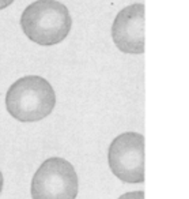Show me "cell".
Returning <instances> with one entry per match:
<instances>
[{"mask_svg": "<svg viewBox=\"0 0 189 199\" xmlns=\"http://www.w3.org/2000/svg\"><path fill=\"white\" fill-rule=\"evenodd\" d=\"M55 105V89L40 75H26L16 79L5 94L7 112L22 123L45 119L53 112Z\"/></svg>", "mask_w": 189, "mask_h": 199, "instance_id": "obj_1", "label": "cell"}, {"mask_svg": "<svg viewBox=\"0 0 189 199\" xmlns=\"http://www.w3.org/2000/svg\"><path fill=\"white\" fill-rule=\"evenodd\" d=\"M26 37L38 45L52 47L67 38L72 18L65 4L57 0H36L26 7L21 16Z\"/></svg>", "mask_w": 189, "mask_h": 199, "instance_id": "obj_2", "label": "cell"}, {"mask_svg": "<svg viewBox=\"0 0 189 199\" xmlns=\"http://www.w3.org/2000/svg\"><path fill=\"white\" fill-rule=\"evenodd\" d=\"M78 190V175L72 164L61 157H51L34 173L30 191L33 199H75Z\"/></svg>", "mask_w": 189, "mask_h": 199, "instance_id": "obj_3", "label": "cell"}, {"mask_svg": "<svg viewBox=\"0 0 189 199\" xmlns=\"http://www.w3.org/2000/svg\"><path fill=\"white\" fill-rule=\"evenodd\" d=\"M107 162L113 175L124 183L144 181V136L128 131L116 136L107 150Z\"/></svg>", "mask_w": 189, "mask_h": 199, "instance_id": "obj_4", "label": "cell"}, {"mask_svg": "<svg viewBox=\"0 0 189 199\" xmlns=\"http://www.w3.org/2000/svg\"><path fill=\"white\" fill-rule=\"evenodd\" d=\"M114 45L123 53H144V4L135 3L120 10L112 25Z\"/></svg>", "mask_w": 189, "mask_h": 199, "instance_id": "obj_5", "label": "cell"}, {"mask_svg": "<svg viewBox=\"0 0 189 199\" xmlns=\"http://www.w3.org/2000/svg\"><path fill=\"white\" fill-rule=\"evenodd\" d=\"M118 199H144V192L143 191H132V192L121 195Z\"/></svg>", "mask_w": 189, "mask_h": 199, "instance_id": "obj_6", "label": "cell"}, {"mask_svg": "<svg viewBox=\"0 0 189 199\" xmlns=\"http://www.w3.org/2000/svg\"><path fill=\"white\" fill-rule=\"evenodd\" d=\"M14 3V0H0V10H4Z\"/></svg>", "mask_w": 189, "mask_h": 199, "instance_id": "obj_7", "label": "cell"}, {"mask_svg": "<svg viewBox=\"0 0 189 199\" xmlns=\"http://www.w3.org/2000/svg\"><path fill=\"white\" fill-rule=\"evenodd\" d=\"M3 183H4V179H3V175L0 172V192H1V190H3Z\"/></svg>", "mask_w": 189, "mask_h": 199, "instance_id": "obj_8", "label": "cell"}]
</instances>
